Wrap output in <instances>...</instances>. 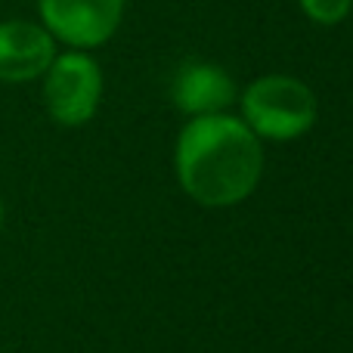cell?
Segmentation results:
<instances>
[{"instance_id":"1","label":"cell","mask_w":353,"mask_h":353,"mask_svg":"<svg viewBox=\"0 0 353 353\" xmlns=\"http://www.w3.org/2000/svg\"><path fill=\"white\" fill-rule=\"evenodd\" d=\"M176 176L183 192L205 208H230L257 189L263 149L254 130L226 112L199 115L180 130Z\"/></svg>"},{"instance_id":"2","label":"cell","mask_w":353,"mask_h":353,"mask_svg":"<svg viewBox=\"0 0 353 353\" xmlns=\"http://www.w3.org/2000/svg\"><path fill=\"white\" fill-rule=\"evenodd\" d=\"M242 121L257 140H298L316 124V97L301 78L263 74L245 87Z\"/></svg>"},{"instance_id":"3","label":"cell","mask_w":353,"mask_h":353,"mask_svg":"<svg viewBox=\"0 0 353 353\" xmlns=\"http://www.w3.org/2000/svg\"><path fill=\"white\" fill-rule=\"evenodd\" d=\"M103 99V72L87 50L56 53L43 72V105L62 128H81L99 109Z\"/></svg>"},{"instance_id":"4","label":"cell","mask_w":353,"mask_h":353,"mask_svg":"<svg viewBox=\"0 0 353 353\" xmlns=\"http://www.w3.org/2000/svg\"><path fill=\"white\" fill-rule=\"evenodd\" d=\"M128 0H37L41 25L72 50L103 47L118 31Z\"/></svg>"},{"instance_id":"5","label":"cell","mask_w":353,"mask_h":353,"mask_svg":"<svg viewBox=\"0 0 353 353\" xmlns=\"http://www.w3.org/2000/svg\"><path fill=\"white\" fill-rule=\"evenodd\" d=\"M56 59V41L41 22L6 19L0 22V81L28 84L43 78Z\"/></svg>"},{"instance_id":"6","label":"cell","mask_w":353,"mask_h":353,"mask_svg":"<svg viewBox=\"0 0 353 353\" xmlns=\"http://www.w3.org/2000/svg\"><path fill=\"white\" fill-rule=\"evenodd\" d=\"M236 99V84L220 65L211 62H189L180 68L174 81V103L180 112L199 115H217Z\"/></svg>"},{"instance_id":"7","label":"cell","mask_w":353,"mask_h":353,"mask_svg":"<svg viewBox=\"0 0 353 353\" xmlns=\"http://www.w3.org/2000/svg\"><path fill=\"white\" fill-rule=\"evenodd\" d=\"M304 16L316 25H338L350 16L353 0H298Z\"/></svg>"},{"instance_id":"8","label":"cell","mask_w":353,"mask_h":353,"mask_svg":"<svg viewBox=\"0 0 353 353\" xmlns=\"http://www.w3.org/2000/svg\"><path fill=\"white\" fill-rule=\"evenodd\" d=\"M0 217H3V211H0Z\"/></svg>"}]
</instances>
